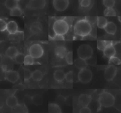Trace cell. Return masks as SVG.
Segmentation results:
<instances>
[{"label": "cell", "instance_id": "cell-1", "mask_svg": "<svg viewBox=\"0 0 121 113\" xmlns=\"http://www.w3.org/2000/svg\"><path fill=\"white\" fill-rule=\"evenodd\" d=\"M92 27L90 22L86 19H82L77 21L74 26V34L78 36L84 37L91 32Z\"/></svg>", "mask_w": 121, "mask_h": 113}, {"label": "cell", "instance_id": "cell-2", "mask_svg": "<svg viewBox=\"0 0 121 113\" xmlns=\"http://www.w3.org/2000/svg\"><path fill=\"white\" fill-rule=\"evenodd\" d=\"M114 96L109 92L104 91L101 93L98 97V102L101 106L110 107L113 106L115 103Z\"/></svg>", "mask_w": 121, "mask_h": 113}, {"label": "cell", "instance_id": "cell-3", "mask_svg": "<svg viewBox=\"0 0 121 113\" xmlns=\"http://www.w3.org/2000/svg\"><path fill=\"white\" fill-rule=\"evenodd\" d=\"M53 30L55 34L64 35L69 30V25L64 19H57L53 23Z\"/></svg>", "mask_w": 121, "mask_h": 113}, {"label": "cell", "instance_id": "cell-4", "mask_svg": "<svg viewBox=\"0 0 121 113\" xmlns=\"http://www.w3.org/2000/svg\"><path fill=\"white\" fill-rule=\"evenodd\" d=\"M93 49L92 47L86 44L80 45L78 50L77 53L78 57L84 60H88L91 58L93 55Z\"/></svg>", "mask_w": 121, "mask_h": 113}, {"label": "cell", "instance_id": "cell-5", "mask_svg": "<svg viewBox=\"0 0 121 113\" xmlns=\"http://www.w3.org/2000/svg\"><path fill=\"white\" fill-rule=\"evenodd\" d=\"M78 77V80L80 82L83 84H86L91 80L93 75L91 71L86 68L80 70Z\"/></svg>", "mask_w": 121, "mask_h": 113}, {"label": "cell", "instance_id": "cell-6", "mask_svg": "<svg viewBox=\"0 0 121 113\" xmlns=\"http://www.w3.org/2000/svg\"><path fill=\"white\" fill-rule=\"evenodd\" d=\"M29 52L34 59L41 58L43 54L44 51L42 46L38 43L31 45L29 49Z\"/></svg>", "mask_w": 121, "mask_h": 113}, {"label": "cell", "instance_id": "cell-7", "mask_svg": "<svg viewBox=\"0 0 121 113\" xmlns=\"http://www.w3.org/2000/svg\"><path fill=\"white\" fill-rule=\"evenodd\" d=\"M117 71V68L113 65H109L104 70V77L106 81H112L115 78Z\"/></svg>", "mask_w": 121, "mask_h": 113}, {"label": "cell", "instance_id": "cell-8", "mask_svg": "<svg viewBox=\"0 0 121 113\" xmlns=\"http://www.w3.org/2000/svg\"><path fill=\"white\" fill-rule=\"evenodd\" d=\"M69 0H53L54 8L58 11H63L68 7Z\"/></svg>", "mask_w": 121, "mask_h": 113}, {"label": "cell", "instance_id": "cell-9", "mask_svg": "<svg viewBox=\"0 0 121 113\" xmlns=\"http://www.w3.org/2000/svg\"><path fill=\"white\" fill-rule=\"evenodd\" d=\"M5 78L6 80L11 82H16L19 78V75L17 71L9 70L5 72Z\"/></svg>", "mask_w": 121, "mask_h": 113}, {"label": "cell", "instance_id": "cell-10", "mask_svg": "<svg viewBox=\"0 0 121 113\" xmlns=\"http://www.w3.org/2000/svg\"><path fill=\"white\" fill-rule=\"evenodd\" d=\"M45 0H31L28 6L33 9H41L44 7Z\"/></svg>", "mask_w": 121, "mask_h": 113}, {"label": "cell", "instance_id": "cell-11", "mask_svg": "<svg viewBox=\"0 0 121 113\" xmlns=\"http://www.w3.org/2000/svg\"><path fill=\"white\" fill-rule=\"evenodd\" d=\"M91 96L86 94H83L79 96L78 99L79 104L82 106H87L91 101Z\"/></svg>", "mask_w": 121, "mask_h": 113}, {"label": "cell", "instance_id": "cell-12", "mask_svg": "<svg viewBox=\"0 0 121 113\" xmlns=\"http://www.w3.org/2000/svg\"><path fill=\"white\" fill-rule=\"evenodd\" d=\"M103 53L104 57L109 59L115 55L116 50L112 44H110L105 48L103 51Z\"/></svg>", "mask_w": 121, "mask_h": 113}, {"label": "cell", "instance_id": "cell-13", "mask_svg": "<svg viewBox=\"0 0 121 113\" xmlns=\"http://www.w3.org/2000/svg\"><path fill=\"white\" fill-rule=\"evenodd\" d=\"M54 52L55 55L57 57L62 59L65 57V56L68 52L67 48L65 46L62 45H59L55 48Z\"/></svg>", "mask_w": 121, "mask_h": 113}, {"label": "cell", "instance_id": "cell-14", "mask_svg": "<svg viewBox=\"0 0 121 113\" xmlns=\"http://www.w3.org/2000/svg\"><path fill=\"white\" fill-rule=\"evenodd\" d=\"M104 30L108 34L114 35L117 31V26L114 22H108L106 26L104 28Z\"/></svg>", "mask_w": 121, "mask_h": 113}, {"label": "cell", "instance_id": "cell-15", "mask_svg": "<svg viewBox=\"0 0 121 113\" xmlns=\"http://www.w3.org/2000/svg\"><path fill=\"white\" fill-rule=\"evenodd\" d=\"M6 30L10 34H15L18 31V26L14 21H10L7 23Z\"/></svg>", "mask_w": 121, "mask_h": 113}, {"label": "cell", "instance_id": "cell-16", "mask_svg": "<svg viewBox=\"0 0 121 113\" xmlns=\"http://www.w3.org/2000/svg\"><path fill=\"white\" fill-rule=\"evenodd\" d=\"M74 64L77 68L79 70L86 68L87 66V63L86 60L79 57L74 60Z\"/></svg>", "mask_w": 121, "mask_h": 113}, {"label": "cell", "instance_id": "cell-17", "mask_svg": "<svg viewBox=\"0 0 121 113\" xmlns=\"http://www.w3.org/2000/svg\"><path fill=\"white\" fill-rule=\"evenodd\" d=\"M18 51L15 46H10L9 47L5 52V54L9 58L13 59L18 54Z\"/></svg>", "mask_w": 121, "mask_h": 113}, {"label": "cell", "instance_id": "cell-18", "mask_svg": "<svg viewBox=\"0 0 121 113\" xmlns=\"http://www.w3.org/2000/svg\"><path fill=\"white\" fill-rule=\"evenodd\" d=\"M65 75L64 72L61 70H57L53 73L54 78L58 82H61L65 79Z\"/></svg>", "mask_w": 121, "mask_h": 113}, {"label": "cell", "instance_id": "cell-19", "mask_svg": "<svg viewBox=\"0 0 121 113\" xmlns=\"http://www.w3.org/2000/svg\"><path fill=\"white\" fill-rule=\"evenodd\" d=\"M6 104L11 108L16 107L18 105V100L15 96L13 95L9 96L6 99Z\"/></svg>", "mask_w": 121, "mask_h": 113}, {"label": "cell", "instance_id": "cell-20", "mask_svg": "<svg viewBox=\"0 0 121 113\" xmlns=\"http://www.w3.org/2000/svg\"><path fill=\"white\" fill-rule=\"evenodd\" d=\"M107 19L104 17L98 16L96 18L97 26L101 29H104L108 23Z\"/></svg>", "mask_w": 121, "mask_h": 113}, {"label": "cell", "instance_id": "cell-21", "mask_svg": "<svg viewBox=\"0 0 121 113\" xmlns=\"http://www.w3.org/2000/svg\"><path fill=\"white\" fill-rule=\"evenodd\" d=\"M42 29V26L39 22H35L31 26L30 31L33 34L39 33Z\"/></svg>", "mask_w": 121, "mask_h": 113}, {"label": "cell", "instance_id": "cell-22", "mask_svg": "<svg viewBox=\"0 0 121 113\" xmlns=\"http://www.w3.org/2000/svg\"><path fill=\"white\" fill-rule=\"evenodd\" d=\"M5 5L8 9L11 10L18 6L17 0H6Z\"/></svg>", "mask_w": 121, "mask_h": 113}, {"label": "cell", "instance_id": "cell-23", "mask_svg": "<svg viewBox=\"0 0 121 113\" xmlns=\"http://www.w3.org/2000/svg\"><path fill=\"white\" fill-rule=\"evenodd\" d=\"M43 77L42 72L39 70H35L32 74V78L35 81H40Z\"/></svg>", "mask_w": 121, "mask_h": 113}, {"label": "cell", "instance_id": "cell-24", "mask_svg": "<svg viewBox=\"0 0 121 113\" xmlns=\"http://www.w3.org/2000/svg\"><path fill=\"white\" fill-rule=\"evenodd\" d=\"M49 112L60 113H61V110L58 105L55 104L51 103L49 104Z\"/></svg>", "mask_w": 121, "mask_h": 113}, {"label": "cell", "instance_id": "cell-25", "mask_svg": "<svg viewBox=\"0 0 121 113\" xmlns=\"http://www.w3.org/2000/svg\"><path fill=\"white\" fill-rule=\"evenodd\" d=\"M104 14L106 17H113L116 15V13L113 8H106L104 11Z\"/></svg>", "mask_w": 121, "mask_h": 113}, {"label": "cell", "instance_id": "cell-26", "mask_svg": "<svg viewBox=\"0 0 121 113\" xmlns=\"http://www.w3.org/2000/svg\"><path fill=\"white\" fill-rule=\"evenodd\" d=\"M23 11L21 8L18 6L14 8L13 9L10 10V15L11 16L17 17V16H20L22 15Z\"/></svg>", "mask_w": 121, "mask_h": 113}, {"label": "cell", "instance_id": "cell-27", "mask_svg": "<svg viewBox=\"0 0 121 113\" xmlns=\"http://www.w3.org/2000/svg\"><path fill=\"white\" fill-rule=\"evenodd\" d=\"M32 101L35 105H40L43 102V97L41 95H35L33 97Z\"/></svg>", "mask_w": 121, "mask_h": 113}, {"label": "cell", "instance_id": "cell-28", "mask_svg": "<svg viewBox=\"0 0 121 113\" xmlns=\"http://www.w3.org/2000/svg\"><path fill=\"white\" fill-rule=\"evenodd\" d=\"M24 63L26 65H33L35 63L34 61V58L30 54L26 55V56H25Z\"/></svg>", "mask_w": 121, "mask_h": 113}, {"label": "cell", "instance_id": "cell-29", "mask_svg": "<svg viewBox=\"0 0 121 113\" xmlns=\"http://www.w3.org/2000/svg\"><path fill=\"white\" fill-rule=\"evenodd\" d=\"M16 62L19 64H22L24 62L25 55L23 53L18 52V54L14 58Z\"/></svg>", "mask_w": 121, "mask_h": 113}, {"label": "cell", "instance_id": "cell-30", "mask_svg": "<svg viewBox=\"0 0 121 113\" xmlns=\"http://www.w3.org/2000/svg\"><path fill=\"white\" fill-rule=\"evenodd\" d=\"M108 41H98L97 42V49L100 51H104L106 46L107 45Z\"/></svg>", "mask_w": 121, "mask_h": 113}, {"label": "cell", "instance_id": "cell-31", "mask_svg": "<svg viewBox=\"0 0 121 113\" xmlns=\"http://www.w3.org/2000/svg\"><path fill=\"white\" fill-rule=\"evenodd\" d=\"M115 3V0H103V4L106 8H113Z\"/></svg>", "mask_w": 121, "mask_h": 113}, {"label": "cell", "instance_id": "cell-32", "mask_svg": "<svg viewBox=\"0 0 121 113\" xmlns=\"http://www.w3.org/2000/svg\"><path fill=\"white\" fill-rule=\"evenodd\" d=\"M65 60L68 64L71 65L73 64V53L72 52H68L66 56Z\"/></svg>", "mask_w": 121, "mask_h": 113}, {"label": "cell", "instance_id": "cell-33", "mask_svg": "<svg viewBox=\"0 0 121 113\" xmlns=\"http://www.w3.org/2000/svg\"><path fill=\"white\" fill-rule=\"evenodd\" d=\"M79 4L81 7L88 8L91 4V0H78Z\"/></svg>", "mask_w": 121, "mask_h": 113}, {"label": "cell", "instance_id": "cell-34", "mask_svg": "<svg viewBox=\"0 0 121 113\" xmlns=\"http://www.w3.org/2000/svg\"><path fill=\"white\" fill-rule=\"evenodd\" d=\"M121 63V60L117 57H115L114 56L109 58V64L112 65V64L115 65H120Z\"/></svg>", "mask_w": 121, "mask_h": 113}, {"label": "cell", "instance_id": "cell-35", "mask_svg": "<svg viewBox=\"0 0 121 113\" xmlns=\"http://www.w3.org/2000/svg\"><path fill=\"white\" fill-rule=\"evenodd\" d=\"M32 73L30 70L28 69H25L24 70V80L25 81L29 80L31 78H32Z\"/></svg>", "mask_w": 121, "mask_h": 113}, {"label": "cell", "instance_id": "cell-36", "mask_svg": "<svg viewBox=\"0 0 121 113\" xmlns=\"http://www.w3.org/2000/svg\"><path fill=\"white\" fill-rule=\"evenodd\" d=\"M73 73L72 71H69L65 75V79L68 82L71 83L73 81Z\"/></svg>", "mask_w": 121, "mask_h": 113}, {"label": "cell", "instance_id": "cell-37", "mask_svg": "<svg viewBox=\"0 0 121 113\" xmlns=\"http://www.w3.org/2000/svg\"><path fill=\"white\" fill-rule=\"evenodd\" d=\"M7 23L3 19H0V31L1 32L4 31L6 30Z\"/></svg>", "mask_w": 121, "mask_h": 113}, {"label": "cell", "instance_id": "cell-38", "mask_svg": "<svg viewBox=\"0 0 121 113\" xmlns=\"http://www.w3.org/2000/svg\"><path fill=\"white\" fill-rule=\"evenodd\" d=\"M51 40H55V41H62L64 40V37L63 35L55 34L52 37L50 38Z\"/></svg>", "mask_w": 121, "mask_h": 113}, {"label": "cell", "instance_id": "cell-39", "mask_svg": "<svg viewBox=\"0 0 121 113\" xmlns=\"http://www.w3.org/2000/svg\"><path fill=\"white\" fill-rule=\"evenodd\" d=\"M79 112L81 113H90L91 111L87 106H83L80 109Z\"/></svg>", "mask_w": 121, "mask_h": 113}, {"label": "cell", "instance_id": "cell-40", "mask_svg": "<svg viewBox=\"0 0 121 113\" xmlns=\"http://www.w3.org/2000/svg\"><path fill=\"white\" fill-rule=\"evenodd\" d=\"M2 69L3 71L6 72L7 71V66H6V65H3L2 66Z\"/></svg>", "mask_w": 121, "mask_h": 113}]
</instances>
